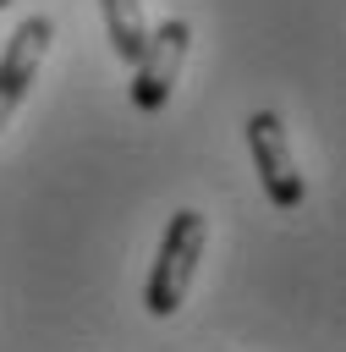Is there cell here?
I'll use <instances>...</instances> for the list:
<instances>
[{"mask_svg": "<svg viewBox=\"0 0 346 352\" xmlns=\"http://www.w3.org/2000/svg\"><path fill=\"white\" fill-rule=\"evenodd\" d=\"M104 11V33H110V50L132 66L143 55V38H148V22H143V0H99Z\"/></svg>", "mask_w": 346, "mask_h": 352, "instance_id": "obj_5", "label": "cell"}, {"mask_svg": "<svg viewBox=\"0 0 346 352\" xmlns=\"http://www.w3.org/2000/svg\"><path fill=\"white\" fill-rule=\"evenodd\" d=\"M209 248V214L198 209H176L165 236H159V258H154V275H148V292H143V308L154 319H170L198 275V258Z\"/></svg>", "mask_w": 346, "mask_h": 352, "instance_id": "obj_1", "label": "cell"}, {"mask_svg": "<svg viewBox=\"0 0 346 352\" xmlns=\"http://www.w3.org/2000/svg\"><path fill=\"white\" fill-rule=\"evenodd\" d=\"M5 6H11V0H0V11H5Z\"/></svg>", "mask_w": 346, "mask_h": 352, "instance_id": "obj_6", "label": "cell"}, {"mask_svg": "<svg viewBox=\"0 0 346 352\" xmlns=\"http://www.w3.org/2000/svg\"><path fill=\"white\" fill-rule=\"evenodd\" d=\"M187 50H192V22L165 16L159 28H148L143 55L132 60V66H137V72H132V104H137L143 116H154V110H165V104H170Z\"/></svg>", "mask_w": 346, "mask_h": 352, "instance_id": "obj_2", "label": "cell"}, {"mask_svg": "<svg viewBox=\"0 0 346 352\" xmlns=\"http://www.w3.org/2000/svg\"><path fill=\"white\" fill-rule=\"evenodd\" d=\"M49 38H55V22H49V16H22V22H16V33H11V44H5V55H0V132H5V121L16 116V104L33 94L38 66H44V55H49Z\"/></svg>", "mask_w": 346, "mask_h": 352, "instance_id": "obj_4", "label": "cell"}, {"mask_svg": "<svg viewBox=\"0 0 346 352\" xmlns=\"http://www.w3.org/2000/svg\"><path fill=\"white\" fill-rule=\"evenodd\" d=\"M247 148H253V165H258V182L269 192L275 209H297L308 198V182L291 160V143H286V126L275 110H253L247 116Z\"/></svg>", "mask_w": 346, "mask_h": 352, "instance_id": "obj_3", "label": "cell"}]
</instances>
